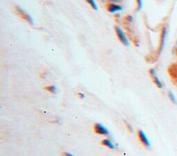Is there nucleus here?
Segmentation results:
<instances>
[{
	"label": "nucleus",
	"instance_id": "nucleus-1",
	"mask_svg": "<svg viewBox=\"0 0 177 156\" xmlns=\"http://www.w3.org/2000/svg\"><path fill=\"white\" fill-rule=\"evenodd\" d=\"M115 30H116V34H117L118 39H120V41H121V43H123V44L125 45V46H129V41H128V39H127V37H126L125 34L124 33L123 30L118 26H115Z\"/></svg>",
	"mask_w": 177,
	"mask_h": 156
},
{
	"label": "nucleus",
	"instance_id": "nucleus-2",
	"mask_svg": "<svg viewBox=\"0 0 177 156\" xmlns=\"http://www.w3.org/2000/svg\"><path fill=\"white\" fill-rule=\"evenodd\" d=\"M94 130L95 133L98 134V135H102L105 136L109 135L108 130L101 124H99V123H96V124H94Z\"/></svg>",
	"mask_w": 177,
	"mask_h": 156
},
{
	"label": "nucleus",
	"instance_id": "nucleus-3",
	"mask_svg": "<svg viewBox=\"0 0 177 156\" xmlns=\"http://www.w3.org/2000/svg\"><path fill=\"white\" fill-rule=\"evenodd\" d=\"M137 136L138 138L139 139V141L141 142V144L143 146H146V147H149L150 146V143L148 138L147 137V136L145 135V134L142 130H138L137 131Z\"/></svg>",
	"mask_w": 177,
	"mask_h": 156
},
{
	"label": "nucleus",
	"instance_id": "nucleus-4",
	"mask_svg": "<svg viewBox=\"0 0 177 156\" xmlns=\"http://www.w3.org/2000/svg\"><path fill=\"white\" fill-rule=\"evenodd\" d=\"M16 9H17V12H19L20 14H21L22 17H23V18L25 19V20H26V21H28V22L29 23H31V24H33V19L32 17L30 15V14L26 13V12H25L22 8H21L19 6L16 7Z\"/></svg>",
	"mask_w": 177,
	"mask_h": 156
},
{
	"label": "nucleus",
	"instance_id": "nucleus-5",
	"mask_svg": "<svg viewBox=\"0 0 177 156\" xmlns=\"http://www.w3.org/2000/svg\"><path fill=\"white\" fill-rule=\"evenodd\" d=\"M107 10L111 13H114V12H117L123 10V7L116 3H110L107 7Z\"/></svg>",
	"mask_w": 177,
	"mask_h": 156
},
{
	"label": "nucleus",
	"instance_id": "nucleus-6",
	"mask_svg": "<svg viewBox=\"0 0 177 156\" xmlns=\"http://www.w3.org/2000/svg\"><path fill=\"white\" fill-rule=\"evenodd\" d=\"M149 73H150V75L151 76V77L153 78V80H154V82L156 84V86H157L158 88H161L162 87H163V84H162V83L160 82V81L159 80V79H158L157 76L156 75V72H155V70L153 69V68H151L150 70H149Z\"/></svg>",
	"mask_w": 177,
	"mask_h": 156
},
{
	"label": "nucleus",
	"instance_id": "nucleus-7",
	"mask_svg": "<svg viewBox=\"0 0 177 156\" xmlns=\"http://www.w3.org/2000/svg\"><path fill=\"white\" fill-rule=\"evenodd\" d=\"M166 35H167V29H166L165 27H164L163 29V31H162L161 34V38H160V48H159V54L161 52L162 50H163V46H164V43H165V37Z\"/></svg>",
	"mask_w": 177,
	"mask_h": 156
},
{
	"label": "nucleus",
	"instance_id": "nucleus-8",
	"mask_svg": "<svg viewBox=\"0 0 177 156\" xmlns=\"http://www.w3.org/2000/svg\"><path fill=\"white\" fill-rule=\"evenodd\" d=\"M101 144L103 145V146H106V147L110 148V149H114L115 148L114 144H113L112 141L109 139H104L101 142Z\"/></svg>",
	"mask_w": 177,
	"mask_h": 156
},
{
	"label": "nucleus",
	"instance_id": "nucleus-9",
	"mask_svg": "<svg viewBox=\"0 0 177 156\" xmlns=\"http://www.w3.org/2000/svg\"><path fill=\"white\" fill-rule=\"evenodd\" d=\"M44 88L45 90H47V91L51 92V93L56 94V92H57V88H56L55 86H53V85H51V86H47L45 87Z\"/></svg>",
	"mask_w": 177,
	"mask_h": 156
},
{
	"label": "nucleus",
	"instance_id": "nucleus-10",
	"mask_svg": "<svg viewBox=\"0 0 177 156\" xmlns=\"http://www.w3.org/2000/svg\"><path fill=\"white\" fill-rule=\"evenodd\" d=\"M86 1H87V2L92 7L93 9H94V10H97L98 9L97 4H96V1H95L94 0H86Z\"/></svg>",
	"mask_w": 177,
	"mask_h": 156
},
{
	"label": "nucleus",
	"instance_id": "nucleus-11",
	"mask_svg": "<svg viewBox=\"0 0 177 156\" xmlns=\"http://www.w3.org/2000/svg\"><path fill=\"white\" fill-rule=\"evenodd\" d=\"M169 97L170 98V99L173 103H174V104H177L176 99V98H175L174 94L172 93V92L171 91H169Z\"/></svg>",
	"mask_w": 177,
	"mask_h": 156
},
{
	"label": "nucleus",
	"instance_id": "nucleus-12",
	"mask_svg": "<svg viewBox=\"0 0 177 156\" xmlns=\"http://www.w3.org/2000/svg\"><path fill=\"white\" fill-rule=\"evenodd\" d=\"M124 122H125V125L126 128H127V129L128 130L129 132H132L133 128H132V126H131V125L129 124V123L127 122V121H124Z\"/></svg>",
	"mask_w": 177,
	"mask_h": 156
},
{
	"label": "nucleus",
	"instance_id": "nucleus-13",
	"mask_svg": "<svg viewBox=\"0 0 177 156\" xmlns=\"http://www.w3.org/2000/svg\"><path fill=\"white\" fill-rule=\"evenodd\" d=\"M136 2H137L138 10H140L143 7V0H136Z\"/></svg>",
	"mask_w": 177,
	"mask_h": 156
},
{
	"label": "nucleus",
	"instance_id": "nucleus-14",
	"mask_svg": "<svg viewBox=\"0 0 177 156\" xmlns=\"http://www.w3.org/2000/svg\"><path fill=\"white\" fill-rule=\"evenodd\" d=\"M62 155L63 156H75L74 155H72V154L68 153V152H64V153H62Z\"/></svg>",
	"mask_w": 177,
	"mask_h": 156
},
{
	"label": "nucleus",
	"instance_id": "nucleus-15",
	"mask_svg": "<svg viewBox=\"0 0 177 156\" xmlns=\"http://www.w3.org/2000/svg\"><path fill=\"white\" fill-rule=\"evenodd\" d=\"M78 95H79V97H80V98H84V97H85V94L82 93V92H80V93H79V94H78Z\"/></svg>",
	"mask_w": 177,
	"mask_h": 156
},
{
	"label": "nucleus",
	"instance_id": "nucleus-16",
	"mask_svg": "<svg viewBox=\"0 0 177 156\" xmlns=\"http://www.w3.org/2000/svg\"><path fill=\"white\" fill-rule=\"evenodd\" d=\"M127 20H128L129 22H131V21H133V17H131V16H129V17H127Z\"/></svg>",
	"mask_w": 177,
	"mask_h": 156
},
{
	"label": "nucleus",
	"instance_id": "nucleus-17",
	"mask_svg": "<svg viewBox=\"0 0 177 156\" xmlns=\"http://www.w3.org/2000/svg\"><path fill=\"white\" fill-rule=\"evenodd\" d=\"M112 1H116V0H112Z\"/></svg>",
	"mask_w": 177,
	"mask_h": 156
}]
</instances>
